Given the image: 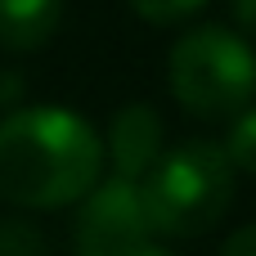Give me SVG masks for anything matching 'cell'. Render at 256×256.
<instances>
[{
  "label": "cell",
  "instance_id": "cell-9",
  "mask_svg": "<svg viewBox=\"0 0 256 256\" xmlns=\"http://www.w3.org/2000/svg\"><path fill=\"white\" fill-rule=\"evenodd\" d=\"M0 256H45V234L27 220L0 225Z\"/></svg>",
  "mask_w": 256,
  "mask_h": 256
},
{
  "label": "cell",
  "instance_id": "cell-8",
  "mask_svg": "<svg viewBox=\"0 0 256 256\" xmlns=\"http://www.w3.org/2000/svg\"><path fill=\"white\" fill-rule=\"evenodd\" d=\"M202 4H207V0H130L135 18H144V22H153V27L184 22V18H194Z\"/></svg>",
  "mask_w": 256,
  "mask_h": 256
},
{
  "label": "cell",
  "instance_id": "cell-13",
  "mask_svg": "<svg viewBox=\"0 0 256 256\" xmlns=\"http://www.w3.org/2000/svg\"><path fill=\"white\" fill-rule=\"evenodd\" d=\"M130 256H171L166 248H158V243H144V248H135Z\"/></svg>",
  "mask_w": 256,
  "mask_h": 256
},
{
  "label": "cell",
  "instance_id": "cell-11",
  "mask_svg": "<svg viewBox=\"0 0 256 256\" xmlns=\"http://www.w3.org/2000/svg\"><path fill=\"white\" fill-rule=\"evenodd\" d=\"M220 256H256V220H252V225H243V230H234V234L225 238Z\"/></svg>",
  "mask_w": 256,
  "mask_h": 256
},
{
  "label": "cell",
  "instance_id": "cell-2",
  "mask_svg": "<svg viewBox=\"0 0 256 256\" xmlns=\"http://www.w3.org/2000/svg\"><path fill=\"white\" fill-rule=\"evenodd\" d=\"M234 176L238 171L216 140H184L162 148V158L140 180L148 230L162 238H202L230 212Z\"/></svg>",
  "mask_w": 256,
  "mask_h": 256
},
{
  "label": "cell",
  "instance_id": "cell-4",
  "mask_svg": "<svg viewBox=\"0 0 256 256\" xmlns=\"http://www.w3.org/2000/svg\"><path fill=\"white\" fill-rule=\"evenodd\" d=\"M148 216H144V198L135 180L108 176L99 180L86 198L81 212L72 220V248L76 256H130L135 248L148 243Z\"/></svg>",
  "mask_w": 256,
  "mask_h": 256
},
{
  "label": "cell",
  "instance_id": "cell-6",
  "mask_svg": "<svg viewBox=\"0 0 256 256\" xmlns=\"http://www.w3.org/2000/svg\"><path fill=\"white\" fill-rule=\"evenodd\" d=\"M58 22H63V0H0V45L14 54L50 45Z\"/></svg>",
  "mask_w": 256,
  "mask_h": 256
},
{
  "label": "cell",
  "instance_id": "cell-5",
  "mask_svg": "<svg viewBox=\"0 0 256 256\" xmlns=\"http://www.w3.org/2000/svg\"><path fill=\"white\" fill-rule=\"evenodd\" d=\"M162 158V117L153 104H126L112 112L104 135V162H112V176L144 180L148 166Z\"/></svg>",
  "mask_w": 256,
  "mask_h": 256
},
{
  "label": "cell",
  "instance_id": "cell-10",
  "mask_svg": "<svg viewBox=\"0 0 256 256\" xmlns=\"http://www.w3.org/2000/svg\"><path fill=\"white\" fill-rule=\"evenodd\" d=\"M22 99H27L22 72H0V108H22Z\"/></svg>",
  "mask_w": 256,
  "mask_h": 256
},
{
  "label": "cell",
  "instance_id": "cell-1",
  "mask_svg": "<svg viewBox=\"0 0 256 256\" xmlns=\"http://www.w3.org/2000/svg\"><path fill=\"white\" fill-rule=\"evenodd\" d=\"M104 180L99 130L63 104H22L0 117V198L22 212L81 202Z\"/></svg>",
  "mask_w": 256,
  "mask_h": 256
},
{
  "label": "cell",
  "instance_id": "cell-12",
  "mask_svg": "<svg viewBox=\"0 0 256 256\" xmlns=\"http://www.w3.org/2000/svg\"><path fill=\"white\" fill-rule=\"evenodd\" d=\"M230 14L238 22V36L256 40V0H230Z\"/></svg>",
  "mask_w": 256,
  "mask_h": 256
},
{
  "label": "cell",
  "instance_id": "cell-3",
  "mask_svg": "<svg viewBox=\"0 0 256 256\" xmlns=\"http://www.w3.org/2000/svg\"><path fill=\"white\" fill-rule=\"evenodd\" d=\"M171 99L202 122H225L256 104V50L230 27H194L166 54Z\"/></svg>",
  "mask_w": 256,
  "mask_h": 256
},
{
  "label": "cell",
  "instance_id": "cell-7",
  "mask_svg": "<svg viewBox=\"0 0 256 256\" xmlns=\"http://www.w3.org/2000/svg\"><path fill=\"white\" fill-rule=\"evenodd\" d=\"M225 158L238 176H256V104L230 117V135H225Z\"/></svg>",
  "mask_w": 256,
  "mask_h": 256
}]
</instances>
